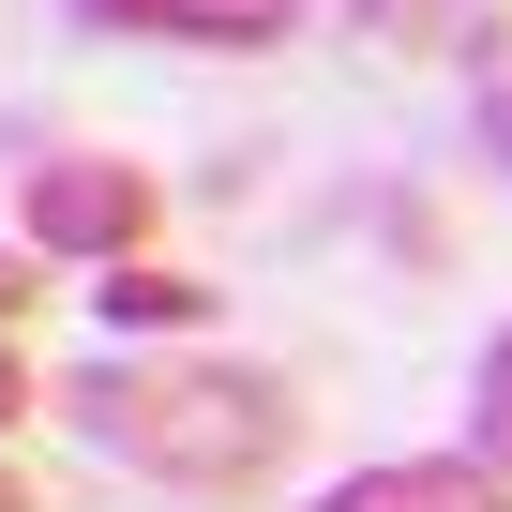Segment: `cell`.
<instances>
[{
  "instance_id": "obj_1",
  "label": "cell",
  "mask_w": 512,
  "mask_h": 512,
  "mask_svg": "<svg viewBox=\"0 0 512 512\" xmlns=\"http://www.w3.org/2000/svg\"><path fill=\"white\" fill-rule=\"evenodd\" d=\"M61 422L166 497H272L302 452V392L272 362H226V347H91Z\"/></svg>"
},
{
  "instance_id": "obj_2",
  "label": "cell",
  "mask_w": 512,
  "mask_h": 512,
  "mask_svg": "<svg viewBox=\"0 0 512 512\" xmlns=\"http://www.w3.org/2000/svg\"><path fill=\"white\" fill-rule=\"evenodd\" d=\"M151 226H166V181L136 151H46L16 181V241L46 272H121V256H151Z\"/></svg>"
},
{
  "instance_id": "obj_3",
  "label": "cell",
  "mask_w": 512,
  "mask_h": 512,
  "mask_svg": "<svg viewBox=\"0 0 512 512\" xmlns=\"http://www.w3.org/2000/svg\"><path fill=\"white\" fill-rule=\"evenodd\" d=\"M106 46H166V61H287L317 31V0H61Z\"/></svg>"
},
{
  "instance_id": "obj_4",
  "label": "cell",
  "mask_w": 512,
  "mask_h": 512,
  "mask_svg": "<svg viewBox=\"0 0 512 512\" xmlns=\"http://www.w3.org/2000/svg\"><path fill=\"white\" fill-rule=\"evenodd\" d=\"M91 317H106V347H196L211 287L181 272V256H121V272H91Z\"/></svg>"
},
{
  "instance_id": "obj_5",
  "label": "cell",
  "mask_w": 512,
  "mask_h": 512,
  "mask_svg": "<svg viewBox=\"0 0 512 512\" xmlns=\"http://www.w3.org/2000/svg\"><path fill=\"white\" fill-rule=\"evenodd\" d=\"M317 512H512L467 452H377V467H347Z\"/></svg>"
},
{
  "instance_id": "obj_6",
  "label": "cell",
  "mask_w": 512,
  "mask_h": 512,
  "mask_svg": "<svg viewBox=\"0 0 512 512\" xmlns=\"http://www.w3.org/2000/svg\"><path fill=\"white\" fill-rule=\"evenodd\" d=\"M347 31L392 61H467L482 46V0H347Z\"/></svg>"
},
{
  "instance_id": "obj_7",
  "label": "cell",
  "mask_w": 512,
  "mask_h": 512,
  "mask_svg": "<svg viewBox=\"0 0 512 512\" xmlns=\"http://www.w3.org/2000/svg\"><path fill=\"white\" fill-rule=\"evenodd\" d=\"M467 467L512 497V332H482V362H467Z\"/></svg>"
},
{
  "instance_id": "obj_8",
  "label": "cell",
  "mask_w": 512,
  "mask_h": 512,
  "mask_svg": "<svg viewBox=\"0 0 512 512\" xmlns=\"http://www.w3.org/2000/svg\"><path fill=\"white\" fill-rule=\"evenodd\" d=\"M31 302H46V256H31V241H0V332H31Z\"/></svg>"
},
{
  "instance_id": "obj_9",
  "label": "cell",
  "mask_w": 512,
  "mask_h": 512,
  "mask_svg": "<svg viewBox=\"0 0 512 512\" xmlns=\"http://www.w3.org/2000/svg\"><path fill=\"white\" fill-rule=\"evenodd\" d=\"M31 407H46V392H31V347H16V332H0V437H16Z\"/></svg>"
},
{
  "instance_id": "obj_10",
  "label": "cell",
  "mask_w": 512,
  "mask_h": 512,
  "mask_svg": "<svg viewBox=\"0 0 512 512\" xmlns=\"http://www.w3.org/2000/svg\"><path fill=\"white\" fill-rule=\"evenodd\" d=\"M0 512H46V497H31V467H16V452H0Z\"/></svg>"
}]
</instances>
